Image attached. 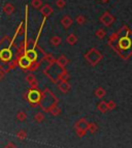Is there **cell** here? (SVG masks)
I'll return each mask as SVG.
<instances>
[{"label":"cell","instance_id":"obj_8","mask_svg":"<svg viewBox=\"0 0 132 148\" xmlns=\"http://www.w3.org/2000/svg\"><path fill=\"white\" fill-rule=\"evenodd\" d=\"M116 107H117V104H116L114 101H108V110H114Z\"/></svg>","mask_w":132,"mask_h":148},{"label":"cell","instance_id":"obj_3","mask_svg":"<svg viewBox=\"0 0 132 148\" xmlns=\"http://www.w3.org/2000/svg\"><path fill=\"white\" fill-rule=\"evenodd\" d=\"M115 21H116V18L108 12H105L100 17V22L102 23L104 26H106V27L112 26V25L115 23Z\"/></svg>","mask_w":132,"mask_h":148},{"label":"cell","instance_id":"obj_4","mask_svg":"<svg viewBox=\"0 0 132 148\" xmlns=\"http://www.w3.org/2000/svg\"><path fill=\"white\" fill-rule=\"evenodd\" d=\"M98 110L102 113H105L106 111H108V101H101L97 106Z\"/></svg>","mask_w":132,"mask_h":148},{"label":"cell","instance_id":"obj_5","mask_svg":"<svg viewBox=\"0 0 132 148\" xmlns=\"http://www.w3.org/2000/svg\"><path fill=\"white\" fill-rule=\"evenodd\" d=\"M105 93H106L105 90L103 88H101V87H99V88H97L95 90V95L97 96L98 99H102L103 96L105 95Z\"/></svg>","mask_w":132,"mask_h":148},{"label":"cell","instance_id":"obj_6","mask_svg":"<svg viewBox=\"0 0 132 148\" xmlns=\"http://www.w3.org/2000/svg\"><path fill=\"white\" fill-rule=\"evenodd\" d=\"M98 130L97 125H96V123H89V126H88V131H90L92 134L96 133Z\"/></svg>","mask_w":132,"mask_h":148},{"label":"cell","instance_id":"obj_1","mask_svg":"<svg viewBox=\"0 0 132 148\" xmlns=\"http://www.w3.org/2000/svg\"><path fill=\"white\" fill-rule=\"evenodd\" d=\"M108 46L123 60H128L132 56V30L123 25L108 37Z\"/></svg>","mask_w":132,"mask_h":148},{"label":"cell","instance_id":"obj_9","mask_svg":"<svg viewBox=\"0 0 132 148\" xmlns=\"http://www.w3.org/2000/svg\"><path fill=\"white\" fill-rule=\"evenodd\" d=\"M101 1H102V2H104V3H106V2H108L110 0H101Z\"/></svg>","mask_w":132,"mask_h":148},{"label":"cell","instance_id":"obj_2","mask_svg":"<svg viewBox=\"0 0 132 148\" xmlns=\"http://www.w3.org/2000/svg\"><path fill=\"white\" fill-rule=\"evenodd\" d=\"M85 57L92 66H95L96 64L99 63V61L102 59L101 53L99 52V51H97L96 49H91L90 51L85 55Z\"/></svg>","mask_w":132,"mask_h":148},{"label":"cell","instance_id":"obj_7","mask_svg":"<svg viewBox=\"0 0 132 148\" xmlns=\"http://www.w3.org/2000/svg\"><path fill=\"white\" fill-rule=\"evenodd\" d=\"M105 34H106V32H105V30L102 29V28H100V29H98L97 31H96V35H97L99 38H103V37L105 36Z\"/></svg>","mask_w":132,"mask_h":148}]
</instances>
